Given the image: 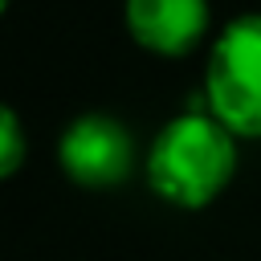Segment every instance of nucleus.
I'll use <instances>...</instances> for the list:
<instances>
[{"instance_id":"nucleus-1","label":"nucleus","mask_w":261,"mask_h":261,"mask_svg":"<svg viewBox=\"0 0 261 261\" xmlns=\"http://www.w3.org/2000/svg\"><path fill=\"white\" fill-rule=\"evenodd\" d=\"M232 139L237 135L216 114L188 110V114L171 118L151 143L147 184L167 204L204 208L232 179V167H237V143Z\"/></svg>"},{"instance_id":"nucleus-2","label":"nucleus","mask_w":261,"mask_h":261,"mask_svg":"<svg viewBox=\"0 0 261 261\" xmlns=\"http://www.w3.org/2000/svg\"><path fill=\"white\" fill-rule=\"evenodd\" d=\"M208 114H216L237 139L261 135V12H245L224 24L204 69Z\"/></svg>"},{"instance_id":"nucleus-3","label":"nucleus","mask_w":261,"mask_h":261,"mask_svg":"<svg viewBox=\"0 0 261 261\" xmlns=\"http://www.w3.org/2000/svg\"><path fill=\"white\" fill-rule=\"evenodd\" d=\"M57 159L77 184L110 188V184L126 179V171L135 163V139L110 114H82L65 126V135L57 143Z\"/></svg>"},{"instance_id":"nucleus-4","label":"nucleus","mask_w":261,"mask_h":261,"mask_svg":"<svg viewBox=\"0 0 261 261\" xmlns=\"http://www.w3.org/2000/svg\"><path fill=\"white\" fill-rule=\"evenodd\" d=\"M130 37L163 57H179L200 45L208 29V0H126Z\"/></svg>"},{"instance_id":"nucleus-5","label":"nucleus","mask_w":261,"mask_h":261,"mask_svg":"<svg viewBox=\"0 0 261 261\" xmlns=\"http://www.w3.org/2000/svg\"><path fill=\"white\" fill-rule=\"evenodd\" d=\"M20 159H24V130H20L16 110H4L0 114V175H12Z\"/></svg>"}]
</instances>
